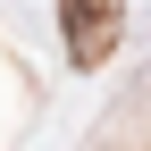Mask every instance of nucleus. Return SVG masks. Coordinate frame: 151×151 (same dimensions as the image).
<instances>
[{"label": "nucleus", "mask_w": 151, "mask_h": 151, "mask_svg": "<svg viewBox=\"0 0 151 151\" xmlns=\"http://www.w3.org/2000/svg\"><path fill=\"white\" fill-rule=\"evenodd\" d=\"M59 25H67L76 67H101L109 59V25H118V0H59Z\"/></svg>", "instance_id": "obj_1"}]
</instances>
